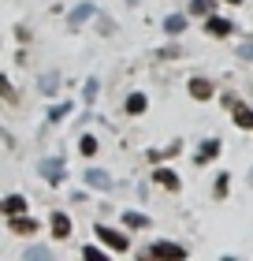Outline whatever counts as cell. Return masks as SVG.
Masks as SVG:
<instances>
[{
	"mask_svg": "<svg viewBox=\"0 0 253 261\" xmlns=\"http://www.w3.org/2000/svg\"><path fill=\"white\" fill-rule=\"evenodd\" d=\"M97 239H101L104 246H112L116 254H127V250H130L127 235H119V231H112V228H97Z\"/></svg>",
	"mask_w": 253,
	"mask_h": 261,
	"instance_id": "cell-1",
	"label": "cell"
},
{
	"mask_svg": "<svg viewBox=\"0 0 253 261\" xmlns=\"http://www.w3.org/2000/svg\"><path fill=\"white\" fill-rule=\"evenodd\" d=\"M15 235H34L38 231V220H30V217H22V213H11V224H8Z\"/></svg>",
	"mask_w": 253,
	"mask_h": 261,
	"instance_id": "cell-2",
	"label": "cell"
},
{
	"mask_svg": "<svg viewBox=\"0 0 253 261\" xmlns=\"http://www.w3.org/2000/svg\"><path fill=\"white\" fill-rule=\"evenodd\" d=\"M227 105L235 109V123L242 127V130H253V109H246V105H238L235 97H227Z\"/></svg>",
	"mask_w": 253,
	"mask_h": 261,
	"instance_id": "cell-3",
	"label": "cell"
},
{
	"mask_svg": "<svg viewBox=\"0 0 253 261\" xmlns=\"http://www.w3.org/2000/svg\"><path fill=\"white\" fill-rule=\"evenodd\" d=\"M153 257H172V261H183L186 250L183 246H175V243H153Z\"/></svg>",
	"mask_w": 253,
	"mask_h": 261,
	"instance_id": "cell-4",
	"label": "cell"
},
{
	"mask_svg": "<svg viewBox=\"0 0 253 261\" xmlns=\"http://www.w3.org/2000/svg\"><path fill=\"white\" fill-rule=\"evenodd\" d=\"M41 175H45L49 183H60V179H64V161H60V157L45 161V164H41Z\"/></svg>",
	"mask_w": 253,
	"mask_h": 261,
	"instance_id": "cell-5",
	"label": "cell"
},
{
	"mask_svg": "<svg viewBox=\"0 0 253 261\" xmlns=\"http://www.w3.org/2000/svg\"><path fill=\"white\" fill-rule=\"evenodd\" d=\"M231 30H235V27H231L227 19H220V15H212V11H209V34H212V38H227Z\"/></svg>",
	"mask_w": 253,
	"mask_h": 261,
	"instance_id": "cell-6",
	"label": "cell"
},
{
	"mask_svg": "<svg viewBox=\"0 0 253 261\" xmlns=\"http://www.w3.org/2000/svg\"><path fill=\"white\" fill-rule=\"evenodd\" d=\"M190 97H198V101L212 97V82H205V79H190Z\"/></svg>",
	"mask_w": 253,
	"mask_h": 261,
	"instance_id": "cell-7",
	"label": "cell"
},
{
	"mask_svg": "<svg viewBox=\"0 0 253 261\" xmlns=\"http://www.w3.org/2000/svg\"><path fill=\"white\" fill-rule=\"evenodd\" d=\"M52 235L56 239H67L71 235V220L64 217V213H52Z\"/></svg>",
	"mask_w": 253,
	"mask_h": 261,
	"instance_id": "cell-8",
	"label": "cell"
},
{
	"mask_svg": "<svg viewBox=\"0 0 253 261\" xmlns=\"http://www.w3.org/2000/svg\"><path fill=\"white\" fill-rule=\"evenodd\" d=\"M86 183H90V187H101V191H108V187H112V179H108L101 168H86Z\"/></svg>",
	"mask_w": 253,
	"mask_h": 261,
	"instance_id": "cell-9",
	"label": "cell"
},
{
	"mask_svg": "<svg viewBox=\"0 0 253 261\" xmlns=\"http://www.w3.org/2000/svg\"><path fill=\"white\" fill-rule=\"evenodd\" d=\"M216 153H220V142H216V138H209V142L201 146V153H198V164H209V161L216 157Z\"/></svg>",
	"mask_w": 253,
	"mask_h": 261,
	"instance_id": "cell-10",
	"label": "cell"
},
{
	"mask_svg": "<svg viewBox=\"0 0 253 261\" xmlns=\"http://www.w3.org/2000/svg\"><path fill=\"white\" fill-rule=\"evenodd\" d=\"M156 183L167 187V191H179V175H175V172H167V168H156Z\"/></svg>",
	"mask_w": 253,
	"mask_h": 261,
	"instance_id": "cell-11",
	"label": "cell"
},
{
	"mask_svg": "<svg viewBox=\"0 0 253 261\" xmlns=\"http://www.w3.org/2000/svg\"><path fill=\"white\" fill-rule=\"evenodd\" d=\"M0 209H4V213H8V217H11V213H22V209H26V198H19V194H11V198H4V201H0Z\"/></svg>",
	"mask_w": 253,
	"mask_h": 261,
	"instance_id": "cell-12",
	"label": "cell"
},
{
	"mask_svg": "<svg viewBox=\"0 0 253 261\" xmlns=\"http://www.w3.org/2000/svg\"><path fill=\"white\" fill-rule=\"evenodd\" d=\"M127 112H130V116H142V112H146V93H130V97H127Z\"/></svg>",
	"mask_w": 253,
	"mask_h": 261,
	"instance_id": "cell-13",
	"label": "cell"
},
{
	"mask_svg": "<svg viewBox=\"0 0 253 261\" xmlns=\"http://www.w3.org/2000/svg\"><path fill=\"white\" fill-rule=\"evenodd\" d=\"M164 27H167V34H183V30H186V19H183V15H167Z\"/></svg>",
	"mask_w": 253,
	"mask_h": 261,
	"instance_id": "cell-14",
	"label": "cell"
},
{
	"mask_svg": "<svg viewBox=\"0 0 253 261\" xmlns=\"http://www.w3.org/2000/svg\"><path fill=\"white\" fill-rule=\"evenodd\" d=\"M0 97H4V101H11V105L19 101V93H15V86H11V82H8L4 75H0Z\"/></svg>",
	"mask_w": 253,
	"mask_h": 261,
	"instance_id": "cell-15",
	"label": "cell"
},
{
	"mask_svg": "<svg viewBox=\"0 0 253 261\" xmlns=\"http://www.w3.org/2000/svg\"><path fill=\"white\" fill-rule=\"evenodd\" d=\"M123 224L127 228H149V220L142 217V213H123Z\"/></svg>",
	"mask_w": 253,
	"mask_h": 261,
	"instance_id": "cell-16",
	"label": "cell"
},
{
	"mask_svg": "<svg viewBox=\"0 0 253 261\" xmlns=\"http://www.w3.org/2000/svg\"><path fill=\"white\" fill-rule=\"evenodd\" d=\"M78 149H82V157H93V153H97V138H90V135H86V138L78 142Z\"/></svg>",
	"mask_w": 253,
	"mask_h": 261,
	"instance_id": "cell-17",
	"label": "cell"
},
{
	"mask_svg": "<svg viewBox=\"0 0 253 261\" xmlns=\"http://www.w3.org/2000/svg\"><path fill=\"white\" fill-rule=\"evenodd\" d=\"M190 11H194V15H209V11H212V0H190Z\"/></svg>",
	"mask_w": 253,
	"mask_h": 261,
	"instance_id": "cell-18",
	"label": "cell"
},
{
	"mask_svg": "<svg viewBox=\"0 0 253 261\" xmlns=\"http://www.w3.org/2000/svg\"><path fill=\"white\" fill-rule=\"evenodd\" d=\"M86 15H93V4H78L75 11H71V19H75V22H82Z\"/></svg>",
	"mask_w": 253,
	"mask_h": 261,
	"instance_id": "cell-19",
	"label": "cell"
},
{
	"mask_svg": "<svg viewBox=\"0 0 253 261\" xmlns=\"http://www.w3.org/2000/svg\"><path fill=\"white\" fill-rule=\"evenodd\" d=\"M67 109H71V105H56V109L49 112V120L56 123V120H64V116H67Z\"/></svg>",
	"mask_w": 253,
	"mask_h": 261,
	"instance_id": "cell-20",
	"label": "cell"
},
{
	"mask_svg": "<svg viewBox=\"0 0 253 261\" xmlns=\"http://www.w3.org/2000/svg\"><path fill=\"white\" fill-rule=\"evenodd\" d=\"M227 187H231V179H227V175H220V179H216V198H223Z\"/></svg>",
	"mask_w": 253,
	"mask_h": 261,
	"instance_id": "cell-21",
	"label": "cell"
},
{
	"mask_svg": "<svg viewBox=\"0 0 253 261\" xmlns=\"http://www.w3.org/2000/svg\"><path fill=\"white\" fill-rule=\"evenodd\" d=\"M93 97H97V79L86 82V101H93Z\"/></svg>",
	"mask_w": 253,
	"mask_h": 261,
	"instance_id": "cell-22",
	"label": "cell"
},
{
	"mask_svg": "<svg viewBox=\"0 0 253 261\" xmlns=\"http://www.w3.org/2000/svg\"><path fill=\"white\" fill-rule=\"evenodd\" d=\"M82 257H90V261H101V250H97V246H86V250H82Z\"/></svg>",
	"mask_w": 253,
	"mask_h": 261,
	"instance_id": "cell-23",
	"label": "cell"
},
{
	"mask_svg": "<svg viewBox=\"0 0 253 261\" xmlns=\"http://www.w3.org/2000/svg\"><path fill=\"white\" fill-rule=\"evenodd\" d=\"M238 56H242V60H253V45H242V49H238Z\"/></svg>",
	"mask_w": 253,
	"mask_h": 261,
	"instance_id": "cell-24",
	"label": "cell"
},
{
	"mask_svg": "<svg viewBox=\"0 0 253 261\" xmlns=\"http://www.w3.org/2000/svg\"><path fill=\"white\" fill-rule=\"evenodd\" d=\"M227 4H238V0H227Z\"/></svg>",
	"mask_w": 253,
	"mask_h": 261,
	"instance_id": "cell-25",
	"label": "cell"
}]
</instances>
